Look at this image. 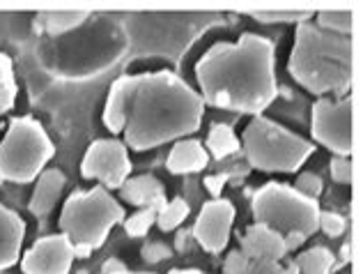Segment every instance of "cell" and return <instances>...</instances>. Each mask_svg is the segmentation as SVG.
I'll use <instances>...</instances> for the list:
<instances>
[{
    "label": "cell",
    "mask_w": 363,
    "mask_h": 274,
    "mask_svg": "<svg viewBox=\"0 0 363 274\" xmlns=\"http://www.w3.org/2000/svg\"><path fill=\"white\" fill-rule=\"evenodd\" d=\"M203 97L173 72H145L113 81L104 125L131 150H152L198 131Z\"/></svg>",
    "instance_id": "cell-1"
},
{
    "label": "cell",
    "mask_w": 363,
    "mask_h": 274,
    "mask_svg": "<svg viewBox=\"0 0 363 274\" xmlns=\"http://www.w3.org/2000/svg\"><path fill=\"white\" fill-rule=\"evenodd\" d=\"M205 104L237 113H260L279 94L274 74V44L255 33L237 42H218L196 65Z\"/></svg>",
    "instance_id": "cell-2"
},
{
    "label": "cell",
    "mask_w": 363,
    "mask_h": 274,
    "mask_svg": "<svg viewBox=\"0 0 363 274\" xmlns=\"http://www.w3.org/2000/svg\"><path fill=\"white\" fill-rule=\"evenodd\" d=\"M288 72L313 94L345 97L354 81V37L327 33L308 21L299 23Z\"/></svg>",
    "instance_id": "cell-3"
},
{
    "label": "cell",
    "mask_w": 363,
    "mask_h": 274,
    "mask_svg": "<svg viewBox=\"0 0 363 274\" xmlns=\"http://www.w3.org/2000/svg\"><path fill=\"white\" fill-rule=\"evenodd\" d=\"M124 221L122 205L108 194V189L94 187L88 192H74L62 205L60 229L74 244L79 258L90 256L106 242L113 226Z\"/></svg>",
    "instance_id": "cell-4"
},
{
    "label": "cell",
    "mask_w": 363,
    "mask_h": 274,
    "mask_svg": "<svg viewBox=\"0 0 363 274\" xmlns=\"http://www.w3.org/2000/svg\"><path fill=\"white\" fill-rule=\"evenodd\" d=\"M55 155L46 129L30 116L12 118L0 141V177L9 182H33Z\"/></svg>",
    "instance_id": "cell-5"
},
{
    "label": "cell",
    "mask_w": 363,
    "mask_h": 274,
    "mask_svg": "<svg viewBox=\"0 0 363 274\" xmlns=\"http://www.w3.org/2000/svg\"><path fill=\"white\" fill-rule=\"evenodd\" d=\"M240 146H244V155L253 168L281 173H294L313 153L311 141L262 116L248 122Z\"/></svg>",
    "instance_id": "cell-6"
},
{
    "label": "cell",
    "mask_w": 363,
    "mask_h": 274,
    "mask_svg": "<svg viewBox=\"0 0 363 274\" xmlns=\"http://www.w3.org/2000/svg\"><path fill=\"white\" fill-rule=\"evenodd\" d=\"M253 219L276 233H301L303 238L318 231L320 203L283 182H267L253 194Z\"/></svg>",
    "instance_id": "cell-7"
},
{
    "label": "cell",
    "mask_w": 363,
    "mask_h": 274,
    "mask_svg": "<svg viewBox=\"0 0 363 274\" xmlns=\"http://www.w3.org/2000/svg\"><path fill=\"white\" fill-rule=\"evenodd\" d=\"M311 131L315 141L333 155L350 157L354 150V99H318L313 106Z\"/></svg>",
    "instance_id": "cell-8"
},
{
    "label": "cell",
    "mask_w": 363,
    "mask_h": 274,
    "mask_svg": "<svg viewBox=\"0 0 363 274\" xmlns=\"http://www.w3.org/2000/svg\"><path fill=\"white\" fill-rule=\"evenodd\" d=\"M81 173L88 180H99L104 189H120L131 177L127 146L118 138H101L85 150Z\"/></svg>",
    "instance_id": "cell-9"
},
{
    "label": "cell",
    "mask_w": 363,
    "mask_h": 274,
    "mask_svg": "<svg viewBox=\"0 0 363 274\" xmlns=\"http://www.w3.org/2000/svg\"><path fill=\"white\" fill-rule=\"evenodd\" d=\"M76 256L74 244L65 235H46L23 253V274H69Z\"/></svg>",
    "instance_id": "cell-10"
},
{
    "label": "cell",
    "mask_w": 363,
    "mask_h": 274,
    "mask_svg": "<svg viewBox=\"0 0 363 274\" xmlns=\"http://www.w3.org/2000/svg\"><path fill=\"white\" fill-rule=\"evenodd\" d=\"M235 221V205L225 198H214L203 205L194 226L196 240L203 244V249L218 253L228 247L230 240V229Z\"/></svg>",
    "instance_id": "cell-11"
},
{
    "label": "cell",
    "mask_w": 363,
    "mask_h": 274,
    "mask_svg": "<svg viewBox=\"0 0 363 274\" xmlns=\"http://www.w3.org/2000/svg\"><path fill=\"white\" fill-rule=\"evenodd\" d=\"M248 261H272L279 263L285 253V242L283 235L272 229H267L262 224L248 226L246 233L242 235V249H240Z\"/></svg>",
    "instance_id": "cell-12"
},
{
    "label": "cell",
    "mask_w": 363,
    "mask_h": 274,
    "mask_svg": "<svg viewBox=\"0 0 363 274\" xmlns=\"http://www.w3.org/2000/svg\"><path fill=\"white\" fill-rule=\"evenodd\" d=\"M26 224L14 210L0 203V272L12 268L21 256Z\"/></svg>",
    "instance_id": "cell-13"
},
{
    "label": "cell",
    "mask_w": 363,
    "mask_h": 274,
    "mask_svg": "<svg viewBox=\"0 0 363 274\" xmlns=\"http://www.w3.org/2000/svg\"><path fill=\"white\" fill-rule=\"evenodd\" d=\"M120 194L127 203L138 205V207H152V210H157V212L164 210V205L168 203L164 185L152 175L129 177V180L120 187Z\"/></svg>",
    "instance_id": "cell-14"
},
{
    "label": "cell",
    "mask_w": 363,
    "mask_h": 274,
    "mask_svg": "<svg viewBox=\"0 0 363 274\" xmlns=\"http://www.w3.org/2000/svg\"><path fill=\"white\" fill-rule=\"evenodd\" d=\"M65 175L58 168H49V171H42L40 173V180L35 185V192H33V198H30V212L37 214V217H46L49 214L55 203H58V198L65 189Z\"/></svg>",
    "instance_id": "cell-15"
},
{
    "label": "cell",
    "mask_w": 363,
    "mask_h": 274,
    "mask_svg": "<svg viewBox=\"0 0 363 274\" xmlns=\"http://www.w3.org/2000/svg\"><path fill=\"white\" fill-rule=\"evenodd\" d=\"M207 162H209V157L205 153V148L194 138H184V141H177L175 148L170 150L166 166H168L170 173L182 175V173L203 171V168L207 166Z\"/></svg>",
    "instance_id": "cell-16"
},
{
    "label": "cell",
    "mask_w": 363,
    "mask_h": 274,
    "mask_svg": "<svg viewBox=\"0 0 363 274\" xmlns=\"http://www.w3.org/2000/svg\"><path fill=\"white\" fill-rule=\"evenodd\" d=\"M318 26L327 33L352 37L357 28V12L354 9H324L318 14Z\"/></svg>",
    "instance_id": "cell-17"
},
{
    "label": "cell",
    "mask_w": 363,
    "mask_h": 274,
    "mask_svg": "<svg viewBox=\"0 0 363 274\" xmlns=\"http://www.w3.org/2000/svg\"><path fill=\"white\" fill-rule=\"evenodd\" d=\"M90 14L88 12H44L37 16V31H46L51 35H60L81 26Z\"/></svg>",
    "instance_id": "cell-18"
},
{
    "label": "cell",
    "mask_w": 363,
    "mask_h": 274,
    "mask_svg": "<svg viewBox=\"0 0 363 274\" xmlns=\"http://www.w3.org/2000/svg\"><path fill=\"white\" fill-rule=\"evenodd\" d=\"M294 265H297L299 274H331V270L336 268V258L329 249L315 247L299 253Z\"/></svg>",
    "instance_id": "cell-19"
},
{
    "label": "cell",
    "mask_w": 363,
    "mask_h": 274,
    "mask_svg": "<svg viewBox=\"0 0 363 274\" xmlns=\"http://www.w3.org/2000/svg\"><path fill=\"white\" fill-rule=\"evenodd\" d=\"M240 138L235 136V131L228 125H214L209 129L207 136V150L212 153L216 159H223L228 155H235L240 150Z\"/></svg>",
    "instance_id": "cell-20"
},
{
    "label": "cell",
    "mask_w": 363,
    "mask_h": 274,
    "mask_svg": "<svg viewBox=\"0 0 363 274\" xmlns=\"http://www.w3.org/2000/svg\"><path fill=\"white\" fill-rule=\"evenodd\" d=\"M16 92L18 88H16L12 60H9L5 53H0V118L14 106Z\"/></svg>",
    "instance_id": "cell-21"
},
{
    "label": "cell",
    "mask_w": 363,
    "mask_h": 274,
    "mask_svg": "<svg viewBox=\"0 0 363 274\" xmlns=\"http://www.w3.org/2000/svg\"><path fill=\"white\" fill-rule=\"evenodd\" d=\"M189 217V203L184 198H173L164 205V210L157 212V224L161 231H173Z\"/></svg>",
    "instance_id": "cell-22"
},
{
    "label": "cell",
    "mask_w": 363,
    "mask_h": 274,
    "mask_svg": "<svg viewBox=\"0 0 363 274\" xmlns=\"http://www.w3.org/2000/svg\"><path fill=\"white\" fill-rule=\"evenodd\" d=\"M157 221V210H152V207H140L138 212H133L129 219H124V231L131 238H143L150 226Z\"/></svg>",
    "instance_id": "cell-23"
},
{
    "label": "cell",
    "mask_w": 363,
    "mask_h": 274,
    "mask_svg": "<svg viewBox=\"0 0 363 274\" xmlns=\"http://www.w3.org/2000/svg\"><path fill=\"white\" fill-rule=\"evenodd\" d=\"M240 274H299L294 261L288 265H279V263L272 261H248V265Z\"/></svg>",
    "instance_id": "cell-24"
},
{
    "label": "cell",
    "mask_w": 363,
    "mask_h": 274,
    "mask_svg": "<svg viewBox=\"0 0 363 274\" xmlns=\"http://www.w3.org/2000/svg\"><path fill=\"white\" fill-rule=\"evenodd\" d=\"M251 16L262 23H303L313 14L311 12H253Z\"/></svg>",
    "instance_id": "cell-25"
},
{
    "label": "cell",
    "mask_w": 363,
    "mask_h": 274,
    "mask_svg": "<svg viewBox=\"0 0 363 274\" xmlns=\"http://www.w3.org/2000/svg\"><path fill=\"white\" fill-rule=\"evenodd\" d=\"M331 177L338 185H350L354 180V162L350 157H336L331 162Z\"/></svg>",
    "instance_id": "cell-26"
},
{
    "label": "cell",
    "mask_w": 363,
    "mask_h": 274,
    "mask_svg": "<svg viewBox=\"0 0 363 274\" xmlns=\"http://www.w3.org/2000/svg\"><path fill=\"white\" fill-rule=\"evenodd\" d=\"M318 229H322L329 238H340L345 233V219L336 212H320Z\"/></svg>",
    "instance_id": "cell-27"
},
{
    "label": "cell",
    "mask_w": 363,
    "mask_h": 274,
    "mask_svg": "<svg viewBox=\"0 0 363 274\" xmlns=\"http://www.w3.org/2000/svg\"><path fill=\"white\" fill-rule=\"evenodd\" d=\"M299 194L308 196V198H318L320 192H322V180L315 173H301L297 177V185H294Z\"/></svg>",
    "instance_id": "cell-28"
},
{
    "label": "cell",
    "mask_w": 363,
    "mask_h": 274,
    "mask_svg": "<svg viewBox=\"0 0 363 274\" xmlns=\"http://www.w3.org/2000/svg\"><path fill=\"white\" fill-rule=\"evenodd\" d=\"M246 265H248V258L244 253L233 251V253H228V258L223 263V274H240Z\"/></svg>",
    "instance_id": "cell-29"
},
{
    "label": "cell",
    "mask_w": 363,
    "mask_h": 274,
    "mask_svg": "<svg viewBox=\"0 0 363 274\" xmlns=\"http://www.w3.org/2000/svg\"><path fill=\"white\" fill-rule=\"evenodd\" d=\"M168 256H170V249L164 247V244H147V247H143V258L150 261V263L164 261Z\"/></svg>",
    "instance_id": "cell-30"
},
{
    "label": "cell",
    "mask_w": 363,
    "mask_h": 274,
    "mask_svg": "<svg viewBox=\"0 0 363 274\" xmlns=\"http://www.w3.org/2000/svg\"><path fill=\"white\" fill-rule=\"evenodd\" d=\"M225 180H228V177L223 173L221 175H209V177H205V187L209 189V194H212L214 198H218V194L223 192Z\"/></svg>",
    "instance_id": "cell-31"
},
{
    "label": "cell",
    "mask_w": 363,
    "mask_h": 274,
    "mask_svg": "<svg viewBox=\"0 0 363 274\" xmlns=\"http://www.w3.org/2000/svg\"><path fill=\"white\" fill-rule=\"evenodd\" d=\"M283 242H285V251H294V249L301 247V244L306 242V238H303L301 233H285Z\"/></svg>",
    "instance_id": "cell-32"
},
{
    "label": "cell",
    "mask_w": 363,
    "mask_h": 274,
    "mask_svg": "<svg viewBox=\"0 0 363 274\" xmlns=\"http://www.w3.org/2000/svg\"><path fill=\"white\" fill-rule=\"evenodd\" d=\"M120 270H124V265L120 261H108L106 263V274H113V272H120Z\"/></svg>",
    "instance_id": "cell-33"
},
{
    "label": "cell",
    "mask_w": 363,
    "mask_h": 274,
    "mask_svg": "<svg viewBox=\"0 0 363 274\" xmlns=\"http://www.w3.org/2000/svg\"><path fill=\"white\" fill-rule=\"evenodd\" d=\"M168 274H203V272H198V270H173Z\"/></svg>",
    "instance_id": "cell-34"
},
{
    "label": "cell",
    "mask_w": 363,
    "mask_h": 274,
    "mask_svg": "<svg viewBox=\"0 0 363 274\" xmlns=\"http://www.w3.org/2000/svg\"><path fill=\"white\" fill-rule=\"evenodd\" d=\"M113 274H150V272H129L127 268H124V270H120V272H113Z\"/></svg>",
    "instance_id": "cell-35"
},
{
    "label": "cell",
    "mask_w": 363,
    "mask_h": 274,
    "mask_svg": "<svg viewBox=\"0 0 363 274\" xmlns=\"http://www.w3.org/2000/svg\"><path fill=\"white\" fill-rule=\"evenodd\" d=\"M81 274H85V272H81Z\"/></svg>",
    "instance_id": "cell-36"
}]
</instances>
